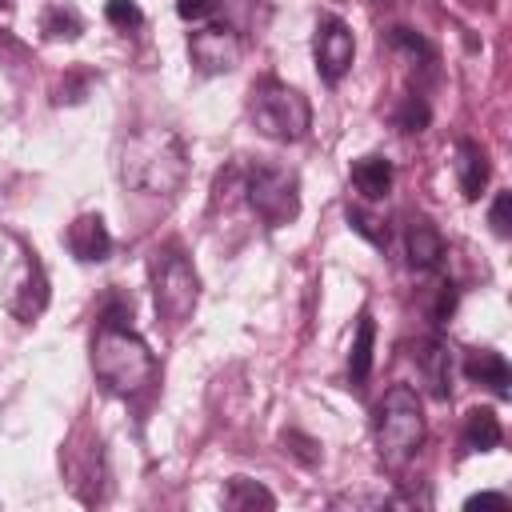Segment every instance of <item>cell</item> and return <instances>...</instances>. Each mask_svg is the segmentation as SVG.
I'll return each instance as SVG.
<instances>
[{
    "instance_id": "8992f818",
    "label": "cell",
    "mask_w": 512,
    "mask_h": 512,
    "mask_svg": "<svg viewBox=\"0 0 512 512\" xmlns=\"http://www.w3.org/2000/svg\"><path fill=\"white\" fill-rule=\"evenodd\" d=\"M244 200L268 228H284L300 216V180L280 164H256L244 180Z\"/></svg>"
},
{
    "instance_id": "4fadbf2b",
    "label": "cell",
    "mask_w": 512,
    "mask_h": 512,
    "mask_svg": "<svg viewBox=\"0 0 512 512\" xmlns=\"http://www.w3.org/2000/svg\"><path fill=\"white\" fill-rule=\"evenodd\" d=\"M488 172H492V164H488L484 144L460 140V144H456V180H460L464 200H480V192H484V184H488Z\"/></svg>"
},
{
    "instance_id": "ba28073f",
    "label": "cell",
    "mask_w": 512,
    "mask_h": 512,
    "mask_svg": "<svg viewBox=\"0 0 512 512\" xmlns=\"http://www.w3.org/2000/svg\"><path fill=\"white\" fill-rule=\"evenodd\" d=\"M244 56V40L236 28L228 24H204L188 36V60L196 64V72L204 76H220V72H232Z\"/></svg>"
},
{
    "instance_id": "603a6c76",
    "label": "cell",
    "mask_w": 512,
    "mask_h": 512,
    "mask_svg": "<svg viewBox=\"0 0 512 512\" xmlns=\"http://www.w3.org/2000/svg\"><path fill=\"white\" fill-rule=\"evenodd\" d=\"M348 224H352L360 236H368L372 244H388V228H380V220L368 216L364 208H352V204H348Z\"/></svg>"
},
{
    "instance_id": "484cf974",
    "label": "cell",
    "mask_w": 512,
    "mask_h": 512,
    "mask_svg": "<svg viewBox=\"0 0 512 512\" xmlns=\"http://www.w3.org/2000/svg\"><path fill=\"white\" fill-rule=\"evenodd\" d=\"M220 8V0H176L180 20H208Z\"/></svg>"
},
{
    "instance_id": "44dd1931",
    "label": "cell",
    "mask_w": 512,
    "mask_h": 512,
    "mask_svg": "<svg viewBox=\"0 0 512 512\" xmlns=\"http://www.w3.org/2000/svg\"><path fill=\"white\" fill-rule=\"evenodd\" d=\"M40 28H44L52 40H76V36H80V20H76L68 8H48Z\"/></svg>"
},
{
    "instance_id": "5bb4252c",
    "label": "cell",
    "mask_w": 512,
    "mask_h": 512,
    "mask_svg": "<svg viewBox=\"0 0 512 512\" xmlns=\"http://www.w3.org/2000/svg\"><path fill=\"white\" fill-rule=\"evenodd\" d=\"M392 180H396L392 160H384V156H376V152H368V156H360V160L352 164V188H356L364 200H372V204L392 192Z\"/></svg>"
},
{
    "instance_id": "ac0fdd59",
    "label": "cell",
    "mask_w": 512,
    "mask_h": 512,
    "mask_svg": "<svg viewBox=\"0 0 512 512\" xmlns=\"http://www.w3.org/2000/svg\"><path fill=\"white\" fill-rule=\"evenodd\" d=\"M224 508H232V512H248V508H276V496H272L264 484L248 480V476H232V480H228V488H224Z\"/></svg>"
},
{
    "instance_id": "4316f807",
    "label": "cell",
    "mask_w": 512,
    "mask_h": 512,
    "mask_svg": "<svg viewBox=\"0 0 512 512\" xmlns=\"http://www.w3.org/2000/svg\"><path fill=\"white\" fill-rule=\"evenodd\" d=\"M504 504H508L504 492H476V496L464 500V508H504Z\"/></svg>"
},
{
    "instance_id": "9a60e30c",
    "label": "cell",
    "mask_w": 512,
    "mask_h": 512,
    "mask_svg": "<svg viewBox=\"0 0 512 512\" xmlns=\"http://www.w3.org/2000/svg\"><path fill=\"white\" fill-rule=\"evenodd\" d=\"M460 440H464V452H492V448H500V440H504L500 416L492 408H472L464 416V436Z\"/></svg>"
},
{
    "instance_id": "277c9868",
    "label": "cell",
    "mask_w": 512,
    "mask_h": 512,
    "mask_svg": "<svg viewBox=\"0 0 512 512\" xmlns=\"http://www.w3.org/2000/svg\"><path fill=\"white\" fill-rule=\"evenodd\" d=\"M424 444V408L408 384H392L376 408V452L388 468H404Z\"/></svg>"
},
{
    "instance_id": "7a4b0ae2",
    "label": "cell",
    "mask_w": 512,
    "mask_h": 512,
    "mask_svg": "<svg viewBox=\"0 0 512 512\" xmlns=\"http://www.w3.org/2000/svg\"><path fill=\"white\" fill-rule=\"evenodd\" d=\"M92 372L108 392L136 396L156 380V356L132 324H100L92 340Z\"/></svg>"
},
{
    "instance_id": "30bf717a",
    "label": "cell",
    "mask_w": 512,
    "mask_h": 512,
    "mask_svg": "<svg viewBox=\"0 0 512 512\" xmlns=\"http://www.w3.org/2000/svg\"><path fill=\"white\" fill-rule=\"evenodd\" d=\"M68 252H72L76 260H84V264L108 260V252H112V232H108L104 216H96V212L76 216V220L68 224Z\"/></svg>"
},
{
    "instance_id": "9c48e42d",
    "label": "cell",
    "mask_w": 512,
    "mask_h": 512,
    "mask_svg": "<svg viewBox=\"0 0 512 512\" xmlns=\"http://www.w3.org/2000/svg\"><path fill=\"white\" fill-rule=\"evenodd\" d=\"M312 52H316V72H320V80H324V84H340L344 72L352 68V56H356L352 28H348L340 16H320V20H316Z\"/></svg>"
},
{
    "instance_id": "83f0119b",
    "label": "cell",
    "mask_w": 512,
    "mask_h": 512,
    "mask_svg": "<svg viewBox=\"0 0 512 512\" xmlns=\"http://www.w3.org/2000/svg\"><path fill=\"white\" fill-rule=\"evenodd\" d=\"M0 4H12V0H0Z\"/></svg>"
},
{
    "instance_id": "2e32d148",
    "label": "cell",
    "mask_w": 512,
    "mask_h": 512,
    "mask_svg": "<svg viewBox=\"0 0 512 512\" xmlns=\"http://www.w3.org/2000/svg\"><path fill=\"white\" fill-rule=\"evenodd\" d=\"M372 348H376V320H372V312H360L356 340H352V352H348V380L356 388L372 376Z\"/></svg>"
},
{
    "instance_id": "d4e9b609",
    "label": "cell",
    "mask_w": 512,
    "mask_h": 512,
    "mask_svg": "<svg viewBox=\"0 0 512 512\" xmlns=\"http://www.w3.org/2000/svg\"><path fill=\"white\" fill-rule=\"evenodd\" d=\"M284 444H288V452H292V456H300L304 464H316V460H320V452H308V448H320L312 436H300V432H284Z\"/></svg>"
},
{
    "instance_id": "7402d4cb",
    "label": "cell",
    "mask_w": 512,
    "mask_h": 512,
    "mask_svg": "<svg viewBox=\"0 0 512 512\" xmlns=\"http://www.w3.org/2000/svg\"><path fill=\"white\" fill-rule=\"evenodd\" d=\"M488 224L496 236H512V192H496V200L488 208Z\"/></svg>"
},
{
    "instance_id": "5b68a950",
    "label": "cell",
    "mask_w": 512,
    "mask_h": 512,
    "mask_svg": "<svg viewBox=\"0 0 512 512\" xmlns=\"http://www.w3.org/2000/svg\"><path fill=\"white\" fill-rule=\"evenodd\" d=\"M148 276H152V300H156V316L164 324H184L192 312H196V300H200V276L192 268V260L184 256L180 244H164L152 252V264H148Z\"/></svg>"
},
{
    "instance_id": "cb8c5ba5",
    "label": "cell",
    "mask_w": 512,
    "mask_h": 512,
    "mask_svg": "<svg viewBox=\"0 0 512 512\" xmlns=\"http://www.w3.org/2000/svg\"><path fill=\"white\" fill-rule=\"evenodd\" d=\"M456 300H460L456 284H440V292H436V308H432V320H436V324H448V316L456 312Z\"/></svg>"
},
{
    "instance_id": "8fae6325",
    "label": "cell",
    "mask_w": 512,
    "mask_h": 512,
    "mask_svg": "<svg viewBox=\"0 0 512 512\" xmlns=\"http://www.w3.org/2000/svg\"><path fill=\"white\" fill-rule=\"evenodd\" d=\"M404 252H408V264L412 268H420V272L436 268L444 260V236H440V228L428 216H412L404 224Z\"/></svg>"
},
{
    "instance_id": "7c38bea8",
    "label": "cell",
    "mask_w": 512,
    "mask_h": 512,
    "mask_svg": "<svg viewBox=\"0 0 512 512\" xmlns=\"http://www.w3.org/2000/svg\"><path fill=\"white\" fill-rule=\"evenodd\" d=\"M464 376H468L472 384H484V388L496 392L500 400L508 396V384H512V368H508L504 352H496V348H472V352L464 356Z\"/></svg>"
},
{
    "instance_id": "52a82bcc",
    "label": "cell",
    "mask_w": 512,
    "mask_h": 512,
    "mask_svg": "<svg viewBox=\"0 0 512 512\" xmlns=\"http://www.w3.org/2000/svg\"><path fill=\"white\" fill-rule=\"evenodd\" d=\"M4 308L20 320V324H32L44 308H48V272L36 256V248L20 244V256L16 264L8 268V280H4Z\"/></svg>"
},
{
    "instance_id": "6da1fadb",
    "label": "cell",
    "mask_w": 512,
    "mask_h": 512,
    "mask_svg": "<svg viewBox=\"0 0 512 512\" xmlns=\"http://www.w3.org/2000/svg\"><path fill=\"white\" fill-rule=\"evenodd\" d=\"M120 184L140 196H176L188 180V148L176 128L140 124L120 140Z\"/></svg>"
},
{
    "instance_id": "d6986e66",
    "label": "cell",
    "mask_w": 512,
    "mask_h": 512,
    "mask_svg": "<svg viewBox=\"0 0 512 512\" xmlns=\"http://www.w3.org/2000/svg\"><path fill=\"white\" fill-rule=\"evenodd\" d=\"M104 20H108L112 28H120V32H132V28L144 24V12H140L136 0H108V4H104Z\"/></svg>"
},
{
    "instance_id": "3957f363",
    "label": "cell",
    "mask_w": 512,
    "mask_h": 512,
    "mask_svg": "<svg viewBox=\"0 0 512 512\" xmlns=\"http://www.w3.org/2000/svg\"><path fill=\"white\" fill-rule=\"evenodd\" d=\"M248 116L256 124L260 136L276 140V144H296L308 136L312 128V104L300 88H288L284 80H256L252 96H248Z\"/></svg>"
},
{
    "instance_id": "ffe728a7",
    "label": "cell",
    "mask_w": 512,
    "mask_h": 512,
    "mask_svg": "<svg viewBox=\"0 0 512 512\" xmlns=\"http://www.w3.org/2000/svg\"><path fill=\"white\" fill-rule=\"evenodd\" d=\"M396 128L400 132H424L428 128V104H424V96H404V104L396 108Z\"/></svg>"
},
{
    "instance_id": "e0dca14e",
    "label": "cell",
    "mask_w": 512,
    "mask_h": 512,
    "mask_svg": "<svg viewBox=\"0 0 512 512\" xmlns=\"http://www.w3.org/2000/svg\"><path fill=\"white\" fill-rule=\"evenodd\" d=\"M416 364H420V372H424V384L444 400L448 396V348H444V340H420L416 344Z\"/></svg>"
}]
</instances>
